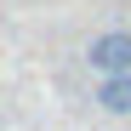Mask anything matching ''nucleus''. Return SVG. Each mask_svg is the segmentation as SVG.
I'll return each mask as SVG.
<instances>
[{"mask_svg": "<svg viewBox=\"0 0 131 131\" xmlns=\"http://www.w3.org/2000/svg\"><path fill=\"white\" fill-rule=\"evenodd\" d=\"M85 63L103 74V80H114V74H131V29H103L85 40Z\"/></svg>", "mask_w": 131, "mask_h": 131, "instance_id": "nucleus-1", "label": "nucleus"}, {"mask_svg": "<svg viewBox=\"0 0 131 131\" xmlns=\"http://www.w3.org/2000/svg\"><path fill=\"white\" fill-rule=\"evenodd\" d=\"M97 108H103V114H131V74H114V80H103L97 85Z\"/></svg>", "mask_w": 131, "mask_h": 131, "instance_id": "nucleus-2", "label": "nucleus"}]
</instances>
